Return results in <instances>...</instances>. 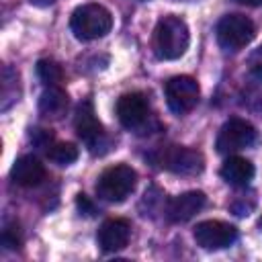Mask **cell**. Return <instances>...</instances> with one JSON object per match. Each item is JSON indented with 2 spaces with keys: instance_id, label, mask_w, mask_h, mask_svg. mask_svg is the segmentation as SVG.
Instances as JSON below:
<instances>
[{
  "instance_id": "cell-7",
  "label": "cell",
  "mask_w": 262,
  "mask_h": 262,
  "mask_svg": "<svg viewBox=\"0 0 262 262\" xmlns=\"http://www.w3.org/2000/svg\"><path fill=\"white\" fill-rule=\"evenodd\" d=\"M192 235H194V242L203 250H223V248H229L237 239V229L235 225L227 221L209 219V221L196 223Z\"/></svg>"
},
{
  "instance_id": "cell-9",
  "label": "cell",
  "mask_w": 262,
  "mask_h": 262,
  "mask_svg": "<svg viewBox=\"0 0 262 262\" xmlns=\"http://www.w3.org/2000/svg\"><path fill=\"white\" fill-rule=\"evenodd\" d=\"M117 117L125 129H141L149 119V104L141 92H127L117 100Z\"/></svg>"
},
{
  "instance_id": "cell-17",
  "label": "cell",
  "mask_w": 262,
  "mask_h": 262,
  "mask_svg": "<svg viewBox=\"0 0 262 262\" xmlns=\"http://www.w3.org/2000/svg\"><path fill=\"white\" fill-rule=\"evenodd\" d=\"M47 156H49V160L55 162L57 166H70V164H74V162L78 160L80 151H78V147H76L74 143L63 141V143H53L51 149L47 151Z\"/></svg>"
},
{
  "instance_id": "cell-1",
  "label": "cell",
  "mask_w": 262,
  "mask_h": 262,
  "mask_svg": "<svg viewBox=\"0 0 262 262\" xmlns=\"http://www.w3.org/2000/svg\"><path fill=\"white\" fill-rule=\"evenodd\" d=\"M188 43H190V33L180 16L168 14L158 20L154 29V53L160 59L172 61L182 57L184 51L188 49Z\"/></svg>"
},
{
  "instance_id": "cell-6",
  "label": "cell",
  "mask_w": 262,
  "mask_h": 262,
  "mask_svg": "<svg viewBox=\"0 0 262 262\" xmlns=\"http://www.w3.org/2000/svg\"><path fill=\"white\" fill-rule=\"evenodd\" d=\"M166 102L174 115H186L190 113L201 96V88L194 78L190 76H174L166 82Z\"/></svg>"
},
{
  "instance_id": "cell-13",
  "label": "cell",
  "mask_w": 262,
  "mask_h": 262,
  "mask_svg": "<svg viewBox=\"0 0 262 262\" xmlns=\"http://www.w3.org/2000/svg\"><path fill=\"white\" fill-rule=\"evenodd\" d=\"M10 178L12 182H16L18 186H37L41 184V180L45 178V166L39 162V158L35 156H20L10 170Z\"/></svg>"
},
{
  "instance_id": "cell-15",
  "label": "cell",
  "mask_w": 262,
  "mask_h": 262,
  "mask_svg": "<svg viewBox=\"0 0 262 262\" xmlns=\"http://www.w3.org/2000/svg\"><path fill=\"white\" fill-rule=\"evenodd\" d=\"M68 106V94L59 86H47L39 98V111L45 117H61Z\"/></svg>"
},
{
  "instance_id": "cell-20",
  "label": "cell",
  "mask_w": 262,
  "mask_h": 262,
  "mask_svg": "<svg viewBox=\"0 0 262 262\" xmlns=\"http://www.w3.org/2000/svg\"><path fill=\"white\" fill-rule=\"evenodd\" d=\"M31 4H35V6H41V8H45V6H51L55 0H29Z\"/></svg>"
},
{
  "instance_id": "cell-2",
  "label": "cell",
  "mask_w": 262,
  "mask_h": 262,
  "mask_svg": "<svg viewBox=\"0 0 262 262\" xmlns=\"http://www.w3.org/2000/svg\"><path fill=\"white\" fill-rule=\"evenodd\" d=\"M70 27L80 41L100 39L113 29V14L102 4H82L72 12Z\"/></svg>"
},
{
  "instance_id": "cell-5",
  "label": "cell",
  "mask_w": 262,
  "mask_h": 262,
  "mask_svg": "<svg viewBox=\"0 0 262 262\" xmlns=\"http://www.w3.org/2000/svg\"><path fill=\"white\" fill-rule=\"evenodd\" d=\"M256 137H258V133H256L252 123H248L244 119H229L219 129L215 147H217L219 154L231 156V154H235L239 149H246V147L254 145Z\"/></svg>"
},
{
  "instance_id": "cell-10",
  "label": "cell",
  "mask_w": 262,
  "mask_h": 262,
  "mask_svg": "<svg viewBox=\"0 0 262 262\" xmlns=\"http://www.w3.org/2000/svg\"><path fill=\"white\" fill-rule=\"evenodd\" d=\"M162 166L168 168L170 172L176 174H186V176H194L201 174L205 168V158L201 151L190 149V147H182V145H174L168 147L164 158H162Z\"/></svg>"
},
{
  "instance_id": "cell-8",
  "label": "cell",
  "mask_w": 262,
  "mask_h": 262,
  "mask_svg": "<svg viewBox=\"0 0 262 262\" xmlns=\"http://www.w3.org/2000/svg\"><path fill=\"white\" fill-rule=\"evenodd\" d=\"M74 127L78 131V137L90 147V151L96 154V147H102L104 129H102V123L98 121V117L94 115V108H92V102L90 100H82L78 104Z\"/></svg>"
},
{
  "instance_id": "cell-18",
  "label": "cell",
  "mask_w": 262,
  "mask_h": 262,
  "mask_svg": "<svg viewBox=\"0 0 262 262\" xmlns=\"http://www.w3.org/2000/svg\"><path fill=\"white\" fill-rule=\"evenodd\" d=\"M248 72L256 78V80H262V45H258L250 57H248Z\"/></svg>"
},
{
  "instance_id": "cell-21",
  "label": "cell",
  "mask_w": 262,
  "mask_h": 262,
  "mask_svg": "<svg viewBox=\"0 0 262 262\" xmlns=\"http://www.w3.org/2000/svg\"><path fill=\"white\" fill-rule=\"evenodd\" d=\"M235 2L246 4V6H260V4H262V0H235Z\"/></svg>"
},
{
  "instance_id": "cell-14",
  "label": "cell",
  "mask_w": 262,
  "mask_h": 262,
  "mask_svg": "<svg viewBox=\"0 0 262 262\" xmlns=\"http://www.w3.org/2000/svg\"><path fill=\"white\" fill-rule=\"evenodd\" d=\"M254 172L256 170L250 160H246L242 156H233V154L223 162V166L219 170L221 178L231 186H246L254 178Z\"/></svg>"
},
{
  "instance_id": "cell-11",
  "label": "cell",
  "mask_w": 262,
  "mask_h": 262,
  "mask_svg": "<svg viewBox=\"0 0 262 262\" xmlns=\"http://www.w3.org/2000/svg\"><path fill=\"white\" fill-rule=\"evenodd\" d=\"M131 237V223L123 217L106 219L98 229V246L102 252H119L129 244Z\"/></svg>"
},
{
  "instance_id": "cell-12",
  "label": "cell",
  "mask_w": 262,
  "mask_h": 262,
  "mask_svg": "<svg viewBox=\"0 0 262 262\" xmlns=\"http://www.w3.org/2000/svg\"><path fill=\"white\" fill-rule=\"evenodd\" d=\"M207 203V196L205 192L201 190H188V192H182L178 196H174L170 203H168V219L174 221V223H182V221H188L192 219Z\"/></svg>"
},
{
  "instance_id": "cell-16",
  "label": "cell",
  "mask_w": 262,
  "mask_h": 262,
  "mask_svg": "<svg viewBox=\"0 0 262 262\" xmlns=\"http://www.w3.org/2000/svg\"><path fill=\"white\" fill-rule=\"evenodd\" d=\"M37 76L45 86H59L63 82V70L55 59H39Z\"/></svg>"
},
{
  "instance_id": "cell-3",
  "label": "cell",
  "mask_w": 262,
  "mask_h": 262,
  "mask_svg": "<svg viewBox=\"0 0 262 262\" xmlns=\"http://www.w3.org/2000/svg\"><path fill=\"white\" fill-rule=\"evenodd\" d=\"M137 184V172L127 164H115L106 168L96 182L98 199L106 203H123Z\"/></svg>"
},
{
  "instance_id": "cell-4",
  "label": "cell",
  "mask_w": 262,
  "mask_h": 262,
  "mask_svg": "<svg viewBox=\"0 0 262 262\" xmlns=\"http://www.w3.org/2000/svg\"><path fill=\"white\" fill-rule=\"evenodd\" d=\"M256 35L254 23L244 14H225L217 23V41L227 51L244 49Z\"/></svg>"
},
{
  "instance_id": "cell-19",
  "label": "cell",
  "mask_w": 262,
  "mask_h": 262,
  "mask_svg": "<svg viewBox=\"0 0 262 262\" xmlns=\"http://www.w3.org/2000/svg\"><path fill=\"white\" fill-rule=\"evenodd\" d=\"M78 207H80V211H82V213H88V215H92V213H94V205L88 201V196H86V194H78Z\"/></svg>"
},
{
  "instance_id": "cell-22",
  "label": "cell",
  "mask_w": 262,
  "mask_h": 262,
  "mask_svg": "<svg viewBox=\"0 0 262 262\" xmlns=\"http://www.w3.org/2000/svg\"><path fill=\"white\" fill-rule=\"evenodd\" d=\"M260 227H262V217H260Z\"/></svg>"
}]
</instances>
